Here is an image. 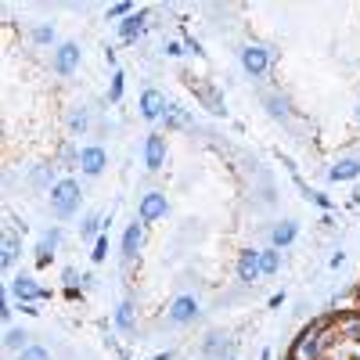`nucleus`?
<instances>
[{"label":"nucleus","instance_id":"f257e3e1","mask_svg":"<svg viewBox=\"0 0 360 360\" xmlns=\"http://www.w3.org/2000/svg\"><path fill=\"white\" fill-rule=\"evenodd\" d=\"M79 202H83V188L76 176H58V184L47 191V205L54 220H72L79 217Z\"/></svg>","mask_w":360,"mask_h":360},{"label":"nucleus","instance_id":"f03ea898","mask_svg":"<svg viewBox=\"0 0 360 360\" xmlns=\"http://www.w3.org/2000/svg\"><path fill=\"white\" fill-rule=\"evenodd\" d=\"M238 62H242V72L249 79H263L270 72V65H274V47H266V44H245L242 51H238Z\"/></svg>","mask_w":360,"mask_h":360},{"label":"nucleus","instance_id":"7ed1b4c3","mask_svg":"<svg viewBox=\"0 0 360 360\" xmlns=\"http://www.w3.org/2000/svg\"><path fill=\"white\" fill-rule=\"evenodd\" d=\"M79 65H83V47H79L76 40H62V44L51 51V72H54V76L69 79V76L79 72Z\"/></svg>","mask_w":360,"mask_h":360},{"label":"nucleus","instance_id":"20e7f679","mask_svg":"<svg viewBox=\"0 0 360 360\" xmlns=\"http://www.w3.org/2000/svg\"><path fill=\"white\" fill-rule=\"evenodd\" d=\"M198 317H202V303H198V295L180 292V295H173V299H169V307H166V324H173V328H188V324H195Z\"/></svg>","mask_w":360,"mask_h":360},{"label":"nucleus","instance_id":"39448f33","mask_svg":"<svg viewBox=\"0 0 360 360\" xmlns=\"http://www.w3.org/2000/svg\"><path fill=\"white\" fill-rule=\"evenodd\" d=\"M8 292H11V299L15 303H47V299H54V292L51 288H44L33 274H15V278H8Z\"/></svg>","mask_w":360,"mask_h":360},{"label":"nucleus","instance_id":"423d86ee","mask_svg":"<svg viewBox=\"0 0 360 360\" xmlns=\"http://www.w3.org/2000/svg\"><path fill=\"white\" fill-rule=\"evenodd\" d=\"M141 159H144V169L148 173H162L166 162H169V144H166V134L152 130L141 144Z\"/></svg>","mask_w":360,"mask_h":360},{"label":"nucleus","instance_id":"0eeeda50","mask_svg":"<svg viewBox=\"0 0 360 360\" xmlns=\"http://www.w3.org/2000/svg\"><path fill=\"white\" fill-rule=\"evenodd\" d=\"M166 217H169V198H166V191H144L141 202H137V220H141L144 227H152V224H159V220H166Z\"/></svg>","mask_w":360,"mask_h":360},{"label":"nucleus","instance_id":"6e6552de","mask_svg":"<svg viewBox=\"0 0 360 360\" xmlns=\"http://www.w3.org/2000/svg\"><path fill=\"white\" fill-rule=\"evenodd\" d=\"M198 353H202V360H227V356H234V339L227 332H220V328H209L198 339Z\"/></svg>","mask_w":360,"mask_h":360},{"label":"nucleus","instance_id":"1a4fd4ad","mask_svg":"<svg viewBox=\"0 0 360 360\" xmlns=\"http://www.w3.org/2000/svg\"><path fill=\"white\" fill-rule=\"evenodd\" d=\"M62 238H65V231L58 227V224H51V227L40 234V242H37V249H33V263H37V270H47V266L54 263L58 249H62Z\"/></svg>","mask_w":360,"mask_h":360},{"label":"nucleus","instance_id":"9d476101","mask_svg":"<svg viewBox=\"0 0 360 360\" xmlns=\"http://www.w3.org/2000/svg\"><path fill=\"white\" fill-rule=\"evenodd\" d=\"M144 245H148V227H144L141 220L127 224L123 242H119V256H123V263H127V266H130V263H137V259H141V252H144Z\"/></svg>","mask_w":360,"mask_h":360},{"label":"nucleus","instance_id":"9b49d317","mask_svg":"<svg viewBox=\"0 0 360 360\" xmlns=\"http://www.w3.org/2000/svg\"><path fill=\"white\" fill-rule=\"evenodd\" d=\"M166 108H169V101H166V94H162L159 86H144V90H141V98H137V112H141L144 123H162Z\"/></svg>","mask_w":360,"mask_h":360},{"label":"nucleus","instance_id":"f8f14e48","mask_svg":"<svg viewBox=\"0 0 360 360\" xmlns=\"http://www.w3.org/2000/svg\"><path fill=\"white\" fill-rule=\"evenodd\" d=\"M335 332L342 346H360V307L335 310Z\"/></svg>","mask_w":360,"mask_h":360},{"label":"nucleus","instance_id":"ddd939ff","mask_svg":"<svg viewBox=\"0 0 360 360\" xmlns=\"http://www.w3.org/2000/svg\"><path fill=\"white\" fill-rule=\"evenodd\" d=\"M234 274H238V281L242 285H259L263 281V270H259V249H242L238 252V259H234Z\"/></svg>","mask_w":360,"mask_h":360},{"label":"nucleus","instance_id":"4468645a","mask_svg":"<svg viewBox=\"0 0 360 360\" xmlns=\"http://www.w3.org/2000/svg\"><path fill=\"white\" fill-rule=\"evenodd\" d=\"M148 18H152V11H148V8H141V11H134L130 18H123V22L115 25L119 40H123V44H137V40L148 33Z\"/></svg>","mask_w":360,"mask_h":360},{"label":"nucleus","instance_id":"2eb2a0df","mask_svg":"<svg viewBox=\"0 0 360 360\" xmlns=\"http://www.w3.org/2000/svg\"><path fill=\"white\" fill-rule=\"evenodd\" d=\"M108 166V152L101 144H83L79 148V173L83 176H101Z\"/></svg>","mask_w":360,"mask_h":360},{"label":"nucleus","instance_id":"dca6fc26","mask_svg":"<svg viewBox=\"0 0 360 360\" xmlns=\"http://www.w3.org/2000/svg\"><path fill=\"white\" fill-rule=\"evenodd\" d=\"M191 90H195V98L202 101L205 112H213V115H227V105H224V94L213 86V83H205V79H191Z\"/></svg>","mask_w":360,"mask_h":360},{"label":"nucleus","instance_id":"f3484780","mask_svg":"<svg viewBox=\"0 0 360 360\" xmlns=\"http://www.w3.org/2000/svg\"><path fill=\"white\" fill-rule=\"evenodd\" d=\"M263 108H266V115L270 119H278V123H292V115H295V108H292V101L281 94V90H263Z\"/></svg>","mask_w":360,"mask_h":360},{"label":"nucleus","instance_id":"a211bd4d","mask_svg":"<svg viewBox=\"0 0 360 360\" xmlns=\"http://www.w3.org/2000/svg\"><path fill=\"white\" fill-rule=\"evenodd\" d=\"M112 328L119 335H137V307H134V295H127L123 303L115 307L112 314Z\"/></svg>","mask_w":360,"mask_h":360},{"label":"nucleus","instance_id":"6ab92c4d","mask_svg":"<svg viewBox=\"0 0 360 360\" xmlns=\"http://www.w3.org/2000/svg\"><path fill=\"white\" fill-rule=\"evenodd\" d=\"M328 180H332V184H349V180H360V159L356 155L335 159L332 169H328Z\"/></svg>","mask_w":360,"mask_h":360},{"label":"nucleus","instance_id":"aec40b11","mask_svg":"<svg viewBox=\"0 0 360 360\" xmlns=\"http://www.w3.org/2000/svg\"><path fill=\"white\" fill-rule=\"evenodd\" d=\"M108 224H112V213H108V217H105V213H86V217L79 220V242H90V245H94L98 238L105 234Z\"/></svg>","mask_w":360,"mask_h":360},{"label":"nucleus","instance_id":"412c9836","mask_svg":"<svg viewBox=\"0 0 360 360\" xmlns=\"http://www.w3.org/2000/svg\"><path fill=\"white\" fill-rule=\"evenodd\" d=\"M295 238H299V224L295 220H278L274 227H270V245H274V249L295 245Z\"/></svg>","mask_w":360,"mask_h":360},{"label":"nucleus","instance_id":"4be33fe9","mask_svg":"<svg viewBox=\"0 0 360 360\" xmlns=\"http://www.w3.org/2000/svg\"><path fill=\"white\" fill-rule=\"evenodd\" d=\"M18 259H22V238L15 231H4V242H0V266L15 270Z\"/></svg>","mask_w":360,"mask_h":360},{"label":"nucleus","instance_id":"5701e85b","mask_svg":"<svg viewBox=\"0 0 360 360\" xmlns=\"http://www.w3.org/2000/svg\"><path fill=\"white\" fill-rule=\"evenodd\" d=\"M29 184L40 188V191H51L58 184V176H54V162H37L33 169H29Z\"/></svg>","mask_w":360,"mask_h":360},{"label":"nucleus","instance_id":"b1692460","mask_svg":"<svg viewBox=\"0 0 360 360\" xmlns=\"http://www.w3.org/2000/svg\"><path fill=\"white\" fill-rule=\"evenodd\" d=\"M69 137H86V130H90V108L86 105H76V108H69Z\"/></svg>","mask_w":360,"mask_h":360},{"label":"nucleus","instance_id":"393cba45","mask_svg":"<svg viewBox=\"0 0 360 360\" xmlns=\"http://www.w3.org/2000/svg\"><path fill=\"white\" fill-rule=\"evenodd\" d=\"M29 339H33V335H29L25 328H18V324L4 328V349H8V353H15V356H18V353H22L25 346H33V342H29Z\"/></svg>","mask_w":360,"mask_h":360},{"label":"nucleus","instance_id":"a878e982","mask_svg":"<svg viewBox=\"0 0 360 360\" xmlns=\"http://www.w3.org/2000/svg\"><path fill=\"white\" fill-rule=\"evenodd\" d=\"M162 127H166V134H169V130H188V127H191V115L180 108V105L169 101V108H166V115H162Z\"/></svg>","mask_w":360,"mask_h":360},{"label":"nucleus","instance_id":"bb28decb","mask_svg":"<svg viewBox=\"0 0 360 360\" xmlns=\"http://www.w3.org/2000/svg\"><path fill=\"white\" fill-rule=\"evenodd\" d=\"M259 270H263V278H274L281 270V249H274V245L259 249Z\"/></svg>","mask_w":360,"mask_h":360},{"label":"nucleus","instance_id":"cd10ccee","mask_svg":"<svg viewBox=\"0 0 360 360\" xmlns=\"http://www.w3.org/2000/svg\"><path fill=\"white\" fill-rule=\"evenodd\" d=\"M29 40H33L37 47H58V33H54L51 22H40V25L29 29Z\"/></svg>","mask_w":360,"mask_h":360},{"label":"nucleus","instance_id":"c85d7f7f","mask_svg":"<svg viewBox=\"0 0 360 360\" xmlns=\"http://www.w3.org/2000/svg\"><path fill=\"white\" fill-rule=\"evenodd\" d=\"M123 94H127V76H123V69H115L108 76V105H119Z\"/></svg>","mask_w":360,"mask_h":360},{"label":"nucleus","instance_id":"c756f323","mask_svg":"<svg viewBox=\"0 0 360 360\" xmlns=\"http://www.w3.org/2000/svg\"><path fill=\"white\" fill-rule=\"evenodd\" d=\"M130 15H134V4H130V0H119V4H112V8L105 11V18L115 22V25L123 22V18H130Z\"/></svg>","mask_w":360,"mask_h":360},{"label":"nucleus","instance_id":"7c9ffc66","mask_svg":"<svg viewBox=\"0 0 360 360\" xmlns=\"http://www.w3.org/2000/svg\"><path fill=\"white\" fill-rule=\"evenodd\" d=\"M15 360H51V349H47V346H40V342H33V346H25Z\"/></svg>","mask_w":360,"mask_h":360},{"label":"nucleus","instance_id":"2f4dec72","mask_svg":"<svg viewBox=\"0 0 360 360\" xmlns=\"http://www.w3.org/2000/svg\"><path fill=\"white\" fill-rule=\"evenodd\" d=\"M105 259H108V234H101L94 242V249H90V263H94V266H101Z\"/></svg>","mask_w":360,"mask_h":360},{"label":"nucleus","instance_id":"473e14b6","mask_svg":"<svg viewBox=\"0 0 360 360\" xmlns=\"http://www.w3.org/2000/svg\"><path fill=\"white\" fill-rule=\"evenodd\" d=\"M0 321H4L8 328H11V321H15V307H11V292H8V285H4V292H0Z\"/></svg>","mask_w":360,"mask_h":360},{"label":"nucleus","instance_id":"72a5a7b5","mask_svg":"<svg viewBox=\"0 0 360 360\" xmlns=\"http://www.w3.org/2000/svg\"><path fill=\"white\" fill-rule=\"evenodd\" d=\"M162 54H166V58H184L188 47H184V40H166V44H162Z\"/></svg>","mask_w":360,"mask_h":360},{"label":"nucleus","instance_id":"f704fd0d","mask_svg":"<svg viewBox=\"0 0 360 360\" xmlns=\"http://www.w3.org/2000/svg\"><path fill=\"white\" fill-rule=\"evenodd\" d=\"M310 202H314L317 209H324V213H332V209H335V198H328L324 191H310Z\"/></svg>","mask_w":360,"mask_h":360},{"label":"nucleus","instance_id":"c9c22d12","mask_svg":"<svg viewBox=\"0 0 360 360\" xmlns=\"http://www.w3.org/2000/svg\"><path fill=\"white\" fill-rule=\"evenodd\" d=\"M79 270L76 266H62V288H69V285H79Z\"/></svg>","mask_w":360,"mask_h":360},{"label":"nucleus","instance_id":"e433bc0d","mask_svg":"<svg viewBox=\"0 0 360 360\" xmlns=\"http://www.w3.org/2000/svg\"><path fill=\"white\" fill-rule=\"evenodd\" d=\"M79 288H83V292H94V288H98V274H94V270H83Z\"/></svg>","mask_w":360,"mask_h":360},{"label":"nucleus","instance_id":"4c0bfd02","mask_svg":"<svg viewBox=\"0 0 360 360\" xmlns=\"http://www.w3.org/2000/svg\"><path fill=\"white\" fill-rule=\"evenodd\" d=\"M62 295L69 299V303H83V295H86V292H83L79 285H69V288H62Z\"/></svg>","mask_w":360,"mask_h":360},{"label":"nucleus","instance_id":"58836bf2","mask_svg":"<svg viewBox=\"0 0 360 360\" xmlns=\"http://www.w3.org/2000/svg\"><path fill=\"white\" fill-rule=\"evenodd\" d=\"M184 47H188L195 58H202V54H205V51H202V40H195L191 33H184Z\"/></svg>","mask_w":360,"mask_h":360},{"label":"nucleus","instance_id":"ea45409f","mask_svg":"<svg viewBox=\"0 0 360 360\" xmlns=\"http://www.w3.org/2000/svg\"><path fill=\"white\" fill-rule=\"evenodd\" d=\"M285 299H288L285 292H274V295L266 299V307H270V310H281V307H285Z\"/></svg>","mask_w":360,"mask_h":360},{"label":"nucleus","instance_id":"a19ab883","mask_svg":"<svg viewBox=\"0 0 360 360\" xmlns=\"http://www.w3.org/2000/svg\"><path fill=\"white\" fill-rule=\"evenodd\" d=\"M105 65H108L112 72L119 69V58H115V51H112V47H105Z\"/></svg>","mask_w":360,"mask_h":360},{"label":"nucleus","instance_id":"79ce46f5","mask_svg":"<svg viewBox=\"0 0 360 360\" xmlns=\"http://www.w3.org/2000/svg\"><path fill=\"white\" fill-rule=\"evenodd\" d=\"M342 263H346V252H342V249H339V252H332V259H328V266H332V270H339Z\"/></svg>","mask_w":360,"mask_h":360},{"label":"nucleus","instance_id":"37998d69","mask_svg":"<svg viewBox=\"0 0 360 360\" xmlns=\"http://www.w3.org/2000/svg\"><path fill=\"white\" fill-rule=\"evenodd\" d=\"M346 356L349 360H360V346H346Z\"/></svg>","mask_w":360,"mask_h":360},{"label":"nucleus","instance_id":"c03bdc74","mask_svg":"<svg viewBox=\"0 0 360 360\" xmlns=\"http://www.w3.org/2000/svg\"><path fill=\"white\" fill-rule=\"evenodd\" d=\"M152 360H173V353H155Z\"/></svg>","mask_w":360,"mask_h":360},{"label":"nucleus","instance_id":"a18cd8bd","mask_svg":"<svg viewBox=\"0 0 360 360\" xmlns=\"http://www.w3.org/2000/svg\"><path fill=\"white\" fill-rule=\"evenodd\" d=\"M356 127H360V101H356Z\"/></svg>","mask_w":360,"mask_h":360},{"label":"nucleus","instance_id":"49530a36","mask_svg":"<svg viewBox=\"0 0 360 360\" xmlns=\"http://www.w3.org/2000/svg\"><path fill=\"white\" fill-rule=\"evenodd\" d=\"M227 360H238V356H227Z\"/></svg>","mask_w":360,"mask_h":360}]
</instances>
